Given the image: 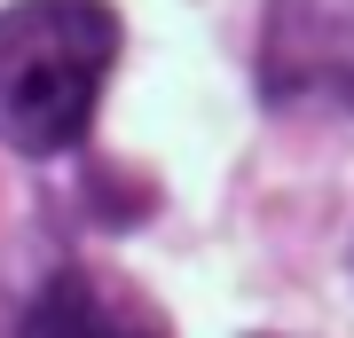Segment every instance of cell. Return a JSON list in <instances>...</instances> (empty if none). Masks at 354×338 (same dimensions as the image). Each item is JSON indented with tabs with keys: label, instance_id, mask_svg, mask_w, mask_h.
Listing matches in <instances>:
<instances>
[{
	"label": "cell",
	"instance_id": "1",
	"mask_svg": "<svg viewBox=\"0 0 354 338\" xmlns=\"http://www.w3.org/2000/svg\"><path fill=\"white\" fill-rule=\"evenodd\" d=\"M118 63L111 0H8L0 8V142L55 158L95 126Z\"/></svg>",
	"mask_w": 354,
	"mask_h": 338
},
{
	"label": "cell",
	"instance_id": "2",
	"mask_svg": "<svg viewBox=\"0 0 354 338\" xmlns=\"http://www.w3.org/2000/svg\"><path fill=\"white\" fill-rule=\"evenodd\" d=\"M268 95H339L354 102V8L339 0H276L268 24Z\"/></svg>",
	"mask_w": 354,
	"mask_h": 338
},
{
	"label": "cell",
	"instance_id": "3",
	"mask_svg": "<svg viewBox=\"0 0 354 338\" xmlns=\"http://www.w3.org/2000/svg\"><path fill=\"white\" fill-rule=\"evenodd\" d=\"M24 338H165V323L127 283H102L87 267H64L24 307Z\"/></svg>",
	"mask_w": 354,
	"mask_h": 338
}]
</instances>
